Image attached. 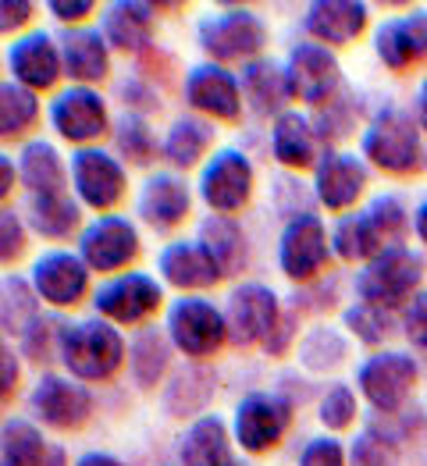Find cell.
<instances>
[{
	"mask_svg": "<svg viewBox=\"0 0 427 466\" xmlns=\"http://www.w3.org/2000/svg\"><path fill=\"white\" fill-rule=\"evenodd\" d=\"M360 157L381 175L410 178L427 167V139L410 111L381 107L360 136Z\"/></svg>",
	"mask_w": 427,
	"mask_h": 466,
	"instance_id": "obj_1",
	"label": "cell"
},
{
	"mask_svg": "<svg viewBox=\"0 0 427 466\" xmlns=\"http://www.w3.org/2000/svg\"><path fill=\"white\" fill-rule=\"evenodd\" d=\"M128 360V342L117 331V324L104 317H86L76 324H65L57 363L82 385L111 381Z\"/></svg>",
	"mask_w": 427,
	"mask_h": 466,
	"instance_id": "obj_2",
	"label": "cell"
},
{
	"mask_svg": "<svg viewBox=\"0 0 427 466\" xmlns=\"http://www.w3.org/2000/svg\"><path fill=\"white\" fill-rule=\"evenodd\" d=\"M356 299L381 310H406L424 289V257L410 246H389L356 271Z\"/></svg>",
	"mask_w": 427,
	"mask_h": 466,
	"instance_id": "obj_3",
	"label": "cell"
},
{
	"mask_svg": "<svg viewBox=\"0 0 427 466\" xmlns=\"http://www.w3.org/2000/svg\"><path fill=\"white\" fill-rule=\"evenodd\" d=\"M196 43L207 54V61L214 65H249L257 57H264L268 46V25L257 11L249 7H221L210 11L207 18H199L196 25Z\"/></svg>",
	"mask_w": 427,
	"mask_h": 466,
	"instance_id": "obj_4",
	"label": "cell"
},
{
	"mask_svg": "<svg viewBox=\"0 0 427 466\" xmlns=\"http://www.w3.org/2000/svg\"><path fill=\"white\" fill-rule=\"evenodd\" d=\"M164 331H168L175 352H182L193 363H203L229 346L225 310L214 307V299H207V296H178L168 307Z\"/></svg>",
	"mask_w": 427,
	"mask_h": 466,
	"instance_id": "obj_5",
	"label": "cell"
},
{
	"mask_svg": "<svg viewBox=\"0 0 427 466\" xmlns=\"http://www.w3.org/2000/svg\"><path fill=\"white\" fill-rule=\"evenodd\" d=\"M417 381H421V367L402 350H378L356 367V389L381 417L402 413L406 402L413 399Z\"/></svg>",
	"mask_w": 427,
	"mask_h": 466,
	"instance_id": "obj_6",
	"label": "cell"
},
{
	"mask_svg": "<svg viewBox=\"0 0 427 466\" xmlns=\"http://www.w3.org/2000/svg\"><path fill=\"white\" fill-rule=\"evenodd\" d=\"M331 257H335L331 253V232L313 210L292 214L285 221V228L278 235V268L289 281L317 285L328 271Z\"/></svg>",
	"mask_w": 427,
	"mask_h": 466,
	"instance_id": "obj_7",
	"label": "cell"
},
{
	"mask_svg": "<svg viewBox=\"0 0 427 466\" xmlns=\"http://www.w3.org/2000/svg\"><path fill=\"white\" fill-rule=\"evenodd\" d=\"M296 402L285 399L281 391H249L239 399L232 417L235 445L249 456H264L281 445V438L292 428Z\"/></svg>",
	"mask_w": 427,
	"mask_h": 466,
	"instance_id": "obj_8",
	"label": "cell"
},
{
	"mask_svg": "<svg viewBox=\"0 0 427 466\" xmlns=\"http://www.w3.org/2000/svg\"><path fill=\"white\" fill-rule=\"evenodd\" d=\"M46 117H50V128L65 143H72L76 150H82V147H100V139L107 132H115L111 128L107 100L93 86H68V89L54 93V100L46 107Z\"/></svg>",
	"mask_w": 427,
	"mask_h": 466,
	"instance_id": "obj_9",
	"label": "cell"
},
{
	"mask_svg": "<svg viewBox=\"0 0 427 466\" xmlns=\"http://www.w3.org/2000/svg\"><path fill=\"white\" fill-rule=\"evenodd\" d=\"M72 189L82 207L97 214H115V207L128 193V171L125 160L104 147H82L68 160Z\"/></svg>",
	"mask_w": 427,
	"mask_h": 466,
	"instance_id": "obj_10",
	"label": "cell"
},
{
	"mask_svg": "<svg viewBox=\"0 0 427 466\" xmlns=\"http://www.w3.org/2000/svg\"><path fill=\"white\" fill-rule=\"evenodd\" d=\"M143 253L139 228L125 214H100L78 232V257L93 274L128 271Z\"/></svg>",
	"mask_w": 427,
	"mask_h": 466,
	"instance_id": "obj_11",
	"label": "cell"
},
{
	"mask_svg": "<svg viewBox=\"0 0 427 466\" xmlns=\"http://www.w3.org/2000/svg\"><path fill=\"white\" fill-rule=\"evenodd\" d=\"M257 189V171H253V160L242 154V150H214L210 160L199 167V182H196V193L199 199L210 207V214H239Z\"/></svg>",
	"mask_w": 427,
	"mask_h": 466,
	"instance_id": "obj_12",
	"label": "cell"
},
{
	"mask_svg": "<svg viewBox=\"0 0 427 466\" xmlns=\"http://www.w3.org/2000/svg\"><path fill=\"white\" fill-rule=\"evenodd\" d=\"M278 292L264 281H239L225 299V320H229V346L253 350L264 346L274 324L281 320Z\"/></svg>",
	"mask_w": 427,
	"mask_h": 466,
	"instance_id": "obj_13",
	"label": "cell"
},
{
	"mask_svg": "<svg viewBox=\"0 0 427 466\" xmlns=\"http://www.w3.org/2000/svg\"><path fill=\"white\" fill-rule=\"evenodd\" d=\"M164 307V289L154 274L147 271H125L104 281L93 292V310L97 317L111 320L117 328H132V324H147L157 310Z\"/></svg>",
	"mask_w": 427,
	"mask_h": 466,
	"instance_id": "obj_14",
	"label": "cell"
},
{
	"mask_svg": "<svg viewBox=\"0 0 427 466\" xmlns=\"http://www.w3.org/2000/svg\"><path fill=\"white\" fill-rule=\"evenodd\" d=\"M285 72H289V86H292V100L307 104L313 111L328 107L342 93V65L335 57V50H328L313 39H303L289 50Z\"/></svg>",
	"mask_w": 427,
	"mask_h": 466,
	"instance_id": "obj_15",
	"label": "cell"
},
{
	"mask_svg": "<svg viewBox=\"0 0 427 466\" xmlns=\"http://www.w3.org/2000/svg\"><path fill=\"white\" fill-rule=\"evenodd\" d=\"M182 96L193 107V115L207 117V121H225V125H235L242 117V107H246L239 76L225 65H214V61H199L186 72Z\"/></svg>",
	"mask_w": 427,
	"mask_h": 466,
	"instance_id": "obj_16",
	"label": "cell"
},
{
	"mask_svg": "<svg viewBox=\"0 0 427 466\" xmlns=\"http://www.w3.org/2000/svg\"><path fill=\"white\" fill-rule=\"evenodd\" d=\"M29 410L43 428L78 431L93 417V391L68 374H39L29 391Z\"/></svg>",
	"mask_w": 427,
	"mask_h": 466,
	"instance_id": "obj_17",
	"label": "cell"
},
{
	"mask_svg": "<svg viewBox=\"0 0 427 466\" xmlns=\"http://www.w3.org/2000/svg\"><path fill=\"white\" fill-rule=\"evenodd\" d=\"M7 78L33 93H50L65 78L61 43L43 29L15 36L7 43Z\"/></svg>",
	"mask_w": 427,
	"mask_h": 466,
	"instance_id": "obj_18",
	"label": "cell"
},
{
	"mask_svg": "<svg viewBox=\"0 0 427 466\" xmlns=\"http://www.w3.org/2000/svg\"><path fill=\"white\" fill-rule=\"evenodd\" d=\"M89 268L78 253H68V249H50L33 260V271H29V281L36 289V296L54 307V310H72L78 307L86 296H89Z\"/></svg>",
	"mask_w": 427,
	"mask_h": 466,
	"instance_id": "obj_19",
	"label": "cell"
},
{
	"mask_svg": "<svg viewBox=\"0 0 427 466\" xmlns=\"http://www.w3.org/2000/svg\"><path fill=\"white\" fill-rule=\"evenodd\" d=\"M371 186V171L367 160L346 150H324V157L313 167V199L324 210L335 214H350V207H356V199L367 193Z\"/></svg>",
	"mask_w": 427,
	"mask_h": 466,
	"instance_id": "obj_20",
	"label": "cell"
},
{
	"mask_svg": "<svg viewBox=\"0 0 427 466\" xmlns=\"http://www.w3.org/2000/svg\"><path fill=\"white\" fill-rule=\"evenodd\" d=\"M374 54L391 72H410L427 57V7L385 18L374 29Z\"/></svg>",
	"mask_w": 427,
	"mask_h": 466,
	"instance_id": "obj_21",
	"label": "cell"
},
{
	"mask_svg": "<svg viewBox=\"0 0 427 466\" xmlns=\"http://www.w3.org/2000/svg\"><path fill=\"white\" fill-rule=\"evenodd\" d=\"M367 25H371V7L360 0H313L303 11L307 36L328 50L356 43L367 33Z\"/></svg>",
	"mask_w": 427,
	"mask_h": 466,
	"instance_id": "obj_22",
	"label": "cell"
},
{
	"mask_svg": "<svg viewBox=\"0 0 427 466\" xmlns=\"http://www.w3.org/2000/svg\"><path fill=\"white\" fill-rule=\"evenodd\" d=\"M157 271L160 278L178 289L182 296H199L203 289H214L225 274L214 264V257L196 242V238H175L157 253Z\"/></svg>",
	"mask_w": 427,
	"mask_h": 466,
	"instance_id": "obj_23",
	"label": "cell"
},
{
	"mask_svg": "<svg viewBox=\"0 0 427 466\" xmlns=\"http://www.w3.org/2000/svg\"><path fill=\"white\" fill-rule=\"evenodd\" d=\"M189 210H193V189L175 171H157V175L147 178V186L139 189L136 214L154 232H175L189 218Z\"/></svg>",
	"mask_w": 427,
	"mask_h": 466,
	"instance_id": "obj_24",
	"label": "cell"
},
{
	"mask_svg": "<svg viewBox=\"0 0 427 466\" xmlns=\"http://www.w3.org/2000/svg\"><path fill=\"white\" fill-rule=\"evenodd\" d=\"M100 33L111 50L121 54H143L154 46L157 7L143 0H115L100 11Z\"/></svg>",
	"mask_w": 427,
	"mask_h": 466,
	"instance_id": "obj_25",
	"label": "cell"
},
{
	"mask_svg": "<svg viewBox=\"0 0 427 466\" xmlns=\"http://www.w3.org/2000/svg\"><path fill=\"white\" fill-rule=\"evenodd\" d=\"M324 143L313 128V117L303 111H285L271 121V157L285 171H307L317 167V160L324 157Z\"/></svg>",
	"mask_w": 427,
	"mask_h": 466,
	"instance_id": "obj_26",
	"label": "cell"
},
{
	"mask_svg": "<svg viewBox=\"0 0 427 466\" xmlns=\"http://www.w3.org/2000/svg\"><path fill=\"white\" fill-rule=\"evenodd\" d=\"M242 82V96H246V107L260 117H278L285 111H292V86H289V72L281 61L274 57H257L249 65H242L239 72Z\"/></svg>",
	"mask_w": 427,
	"mask_h": 466,
	"instance_id": "obj_27",
	"label": "cell"
},
{
	"mask_svg": "<svg viewBox=\"0 0 427 466\" xmlns=\"http://www.w3.org/2000/svg\"><path fill=\"white\" fill-rule=\"evenodd\" d=\"M61 43V57H65V78L72 86H100L111 76V46L100 29H68Z\"/></svg>",
	"mask_w": 427,
	"mask_h": 466,
	"instance_id": "obj_28",
	"label": "cell"
},
{
	"mask_svg": "<svg viewBox=\"0 0 427 466\" xmlns=\"http://www.w3.org/2000/svg\"><path fill=\"white\" fill-rule=\"evenodd\" d=\"M232 431L218 413H203L178 438V463L182 466H239L232 449Z\"/></svg>",
	"mask_w": 427,
	"mask_h": 466,
	"instance_id": "obj_29",
	"label": "cell"
},
{
	"mask_svg": "<svg viewBox=\"0 0 427 466\" xmlns=\"http://www.w3.org/2000/svg\"><path fill=\"white\" fill-rule=\"evenodd\" d=\"M15 164H18V182H22V189L29 196L68 193L72 171H68L65 157L57 154L54 143H46V139H25L18 157H15Z\"/></svg>",
	"mask_w": 427,
	"mask_h": 466,
	"instance_id": "obj_30",
	"label": "cell"
},
{
	"mask_svg": "<svg viewBox=\"0 0 427 466\" xmlns=\"http://www.w3.org/2000/svg\"><path fill=\"white\" fill-rule=\"evenodd\" d=\"M218 139V128L214 121L199 115H182L171 121L164 143H160V157L175 167V171H189L196 164H207L210 160V147Z\"/></svg>",
	"mask_w": 427,
	"mask_h": 466,
	"instance_id": "obj_31",
	"label": "cell"
},
{
	"mask_svg": "<svg viewBox=\"0 0 427 466\" xmlns=\"http://www.w3.org/2000/svg\"><path fill=\"white\" fill-rule=\"evenodd\" d=\"M196 242L214 257V264L221 268L225 278L246 271V260H249V246H246V232L242 225L229 218V214H210L199 221L196 228Z\"/></svg>",
	"mask_w": 427,
	"mask_h": 466,
	"instance_id": "obj_32",
	"label": "cell"
},
{
	"mask_svg": "<svg viewBox=\"0 0 427 466\" xmlns=\"http://www.w3.org/2000/svg\"><path fill=\"white\" fill-rule=\"evenodd\" d=\"M381 249H389V242H385L381 228L374 225V218L367 214V207L342 214V218L331 225V253H335L342 264H360V268H363V264L374 260Z\"/></svg>",
	"mask_w": 427,
	"mask_h": 466,
	"instance_id": "obj_33",
	"label": "cell"
},
{
	"mask_svg": "<svg viewBox=\"0 0 427 466\" xmlns=\"http://www.w3.org/2000/svg\"><path fill=\"white\" fill-rule=\"evenodd\" d=\"M171 339L164 328H154V324H143L132 342H128V374L139 389H157L164 381V374L171 370Z\"/></svg>",
	"mask_w": 427,
	"mask_h": 466,
	"instance_id": "obj_34",
	"label": "cell"
},
{
	"mask_svg": "<svg viewBox=\"0 0 427 466\" xmlns=\"http://www.w3.org/2000/svg\"><path fill=\"white\" fill-rule=\"evenodd\" d=\"M214 385H218V374L210 370V367H203V363H189V367H182L171 381H168V389L160 395V402H164V410H168V417H175V420H186V417H203V410H207V402L214 399Z\"/></svg>",
	"mask_w": 427,
	"mask_h": 466,
	"instance_id": "obj_35",
	"label": "cell"
},
{
	"mask_svg": "<svg viewBox=\"0 0 427 466\" xmlns=\"http://www.w3.org/2000/svg\"><path fill=\"white\" fill-rule=\"evenodd\" d=\"M25 225L43 238L65 242L76 232H82V203L68 193H43L29 196V218Z\"/></svg>",
	"mask_w": 427,
	"mask_h": 466,
	"instance_id": "obj_36",
	"label": "cell"
},
{
	"mask_svg": "<svg viewBox=\"0 0 427 466\" xmlns=\"http://www.w3.org/2000/svg\"><path fill=\"white\" fill-rule=\"evenodd\" d=\"M54 441L43 438L39 424L25 417H7L0 431V466H43Z\"/></svg>",
	"mask_w": 427,
	"mask_h": 466,
	"instance_id": "obj_37",
	"label": "cell"
},
{
	"mask_svg": "<svg viewBox=\"0 0 427 466\" xmlns=\"http://www.w3.org/2000/svg\"><path fill=\"white\" fill-rule=\"evenodd\" d=\"M39 93L4 78L0 82V139L4 143H15V139H25L33 128L39 125Z\"/></svg>",
	"mask_w": 427,
	"mask_h": 466,
	"instance_id": "obj_38",
	"label": "cell"
},
{
	"mask_svg": "<svg viewBox=\"0 0 427 466\" xmlns=\"http://www.w3.org/2000/svg\"><path fill=\"white\" fill-rule=\"evenodd\" d=\"M43 299L36 296L33 281L22 278V274H4V307H0V317H4V331L11 339H22V331L36 320L43 307Z\"/></svg>",
	"mask_w": 427,
	"mask_h": 466,
	"instance_id": "obj_39",
	"label": "cell"
},
{
	"mask_svg": "<svg viewBox=\"0 0 427 466\" xmlns=\"http://www.w3.org/2000/svg\"><path fill=\"white\" fill-rule=\"evenodd\" d=\"M342 324H346V331H350L356 342H363V346H371V350L385 346L395 331H402V324L395 320V313L381 310V307H367V303L346 307Z\"/></svg>",
	"mask_w": 427,
	"mask_h": 466,
	"instance_id": "obj_40",
	"label": "cell"
},
{
	"mask_svg": "<svg viewBox=\"0 0 427 466\" xmlns=\"http://www.w3.org/2000/svg\"><path fill=\"white\" fill-rule=\"evenodd\" d=\"M115 154L121 160H128V164H136V167H147V164H154L157 150H160V143H157L154 128H150V121L139 115H125L121 121L115 125Z\"/></svg>",
	"mask_w": 427,
	"mask_h": 466,
	"instance_id": "obj_41",
	"label": "cell"
},
{
	"mask_svg": "<svg viewBox=\"0 0 427 466\" xmlns=\"http://www.w3.org/2000/svg\"><path fill=\"white\" fill-rule=\"evenodd\" d=\"M346 356H350V342L335 328H313L310 335L300 342V363L307 370H313V374H324V370L342 367Z\"/></svg>",
	"mask_w": 427,
	"mask_h": 466,
	"instance_id": "obj_42",
	"label": "cell"
},
{
	"mask_svg": "<svg viewBox=\"0 0 427 466\" xmlns=\"http://www.w3.org/2000/svg\"><path fill=\"white\" fill-rule=\"evenodd\" d=\"M356 117H360V107H356V100H352L350 93L342 89L328 107H320L313 115V128H317L320 143L331 150V143H342L346 136L356 132Z\"/></svg>",
	"mask_w": 427,
	"mask_h": 466,
	"instance_id": "obj_43",
	"label": "cell"
},
{
	"mask_svg": "<svg viewBox=\"0 0 427 466\" xmlns=\"http://www.w3.org/2000/svg\"><path fill=\"white\" fill-rule=\"evenodd\" d=\"M61 335H65V320L50 317V313H39L36 320L22 331L18 350H22V356H29L33 363H50V360H57Z\"/></svg>",
	"mask_w": 427,
	"mask_h": 466,
	"instance_id": "obj_44",
	"label": "cell"
},
{
	"mask_svg": "<svg viewBox=\"0 0 427 466\" xmlns=\"http://www.w3.org/2000/svg\"><path fill=\"white\" fill-rule=\"evenodd\" d=\"M350 466H399V441L385 428H363L350 441Z\"/></svg>",
	"mask_w": 427,
	"mask_h": 466,
	"instance_id": "obj_45",
	"label": "cell"
},
{
	"mask_svg": "<svg viewBox=\"0 0 427 466\" xmlns=\"http://www.w3.org/2000/svg\"><path fill=\"white\" fill-rule=\"evenodd\" d=\"M356 417H360L356 391L350 385H342V381L328 385L324 395H320V402H317V420L331 431V434H339V431H350L356 424Z\"/></svg>",
	"mask_w": 427,
	"mask_h": 466,
	"instance_id": "obj_46",
	"label": "cell"
},
{
	"mask_svg": "<svg viewBox=\"0 0 427 466\" xmlns=\"http://www.w3.org/2000/svg\"><path fill=\"white\" fill-rule=\"evenodd\" d=\"M367 214L374 218V225L381 228V235H385L389 246H406L402 238H406L410 228H413V214H406V207H402L399 196L378 193L371 203H367Z\"/></svg>",
	"mask_w": 427,
	"mask_h": 466,
	"instance_id": "obj_47",
	"label": "cell"
},
{
	"mask_svg": "<svg viewBox=\"0 0 427 466\" xmlns=\"http://www.w3.org/2000/svg\"><path fill=\"white\" fill-rule=\"evenodd\" d=\"M25 246H29L25 218H22L11 203H4V210H0V260H4V264L22 260V257H25Z\"/></svg>",
	"mask_w": 427,
	"mask_h": 466,
	"instance_id": "obj_48",
	"label": "cell"
},
{
	"mask_svg": "<svg viewBox=\"0 0 427 466\" xmlns=\"http://www.w3.org/2000/svg\"><path fill=\"white\" fill-rule=\"evenodd\" d=\"M300 466H350V449L335 434L310 438L300 452Z\"/></svg>",
	"mask_w": 427,
	"mask_h": 466,
	"instance_id": "obj_49",
	"label": "cell"
},
{
	"mask_svg": "<svg viewBox=\"0 0 427 466\" xmlns=\"http://www.w3.org/2000/svg\"><path fill=\"white\" fill-rule=\"evenodd\" d=\"M399 324H402L406 342H410L413 350L427 352V289H421V292L413 296V303L402 310Z\"/></svg>",
	"mask_w": 427,
	"mask_h": 466,
	"instance_id": "obj_50",
	"label": "cell"
},
{
	"mask_svg": "<svg viewBox=\"0 0 427 466\" xmlns=\"http://www.w3.org/2000/svg\"><path fill=\"white\" fill-rule=\"evenodd\" d=\"M296 342H300V313L285 310L281 313V320L274 324V331L268 335V342H264L260 350L268 352V356H285Z\"/></svg>",
	"mask_w": 427,
	"mask_h": 466,
	"instance_id": "obj_51",
	"label": "cell"
},
{
	"mask_svg": "<svg viewBox=\"0 0 427 466\" xmlns=\"http://www.w3.org/2000/svg\"><path fill=\"white\" fill-rule=\"evenodd\" d=\"M121 100H125V115H147V111H160V96L143 82V78H128L121 82Z\"/></svg>",
	"mask_w": 427,
	"mask_h": 466,
	"instance_id": "obj_52",
	"label": "cell"
},
{
	"mask_svg": "<svg viewBox=\"0 0 427 466\" xmlns=\"http://www.w3.org/2000/svg\"><path fill=\"white\" fill-rule=\"evenodd\" d=\"M36 15V4L33 0H4L0 4V33L11 36V33H22Z\"/></svg>",
	"mask_w": 427,
	"mask_h": 466,
	"instance_id": "obj_53",
	"label": "cell"
},
{
	"mask_svg": "<svg viewBox=\"0 0 427 466\" xmlns=\"http://www.w3.org/2000/svg\"><path fill=\"white\" fill-rule=\"evenodd\" d=\"M46 11H50L61 25H68V29H82V22L97 11V4H93V0H50V4H46Z\"/></svg>",
	"mask_w": 427,
	"mask_h": 466,
	"instance_id": "obj_54",
	"label": "cell"
},
{
	"mask_svg": "<svg viewBox=\"0 0 427 466\" xmlns=\"http://www.w3.org/2000/svg\"><path fill=\"white\" fill-rule=\"evenodd\" d=\"M0 360H4V402H11V395L18 391V381H22V367H18V352L11 342H4V352H0Z\"/></svg>",
	"mask_w": 427,
	"mask_h": 466,
	"instance_id": "obj_55",
	"label": "cell"
},
{
	"mask_svg": "<svg viewBox=\"0 0 427 466\" xmlns=\"http://www.w3.org/2000/svg\"><path fill=\"white\" fill-rule=\"evenodd\" d=\"M0 171H4V189H0V196H4V203H7L11 193H15V178H18V164H15V157L11 154L0 157Z\"/></svg>",
	"mask_w": 427,
	"mask_h": 466,
	"instance_id": "obj_56",
	"label": "cell"
},
{
	"mask_svg": "<svg viewBox=\"0 0 427 466\" xmlns=\"http://www.w3.org/2000/svg\"><path fill=\"white\" fill-rule=\"evenodd\" d=\"M72 466H128V463H121L111 452H82Z\"/></svg>",
	"mask_w": 427,
	"mask_h": 466,
	"instance_id": "obj_57",
	"label": "cell"
},
{
	"mask_svg": "<svg viewBox=\"0 0 427 466\" xmlns=\"http://www.w3.org/2000/svg\"><path fill=\"white\" fill-rule=\"evenodd\" d=\"M413 117H417V125H421V132H424V139H427V78L417 86V96H413Z\"/></svg>",
	"mask_w": 427,
	"mask_h": 466,
	"instance_id": "obj_58",
	"label": "cell"
},
{
	"mask_svg": "<svg viewBox=\"0 0 427 466\" xmlns=\"http://www.w3.org/2000/svg\"><path fill=\"white\" fill-rule=\"evenodd\" d=\"M413 235L421 238V246H427V199L413 210Z\"/></svg>",
	"mask_w": 427,
	"mask_h": 466,
	"instance_id": "obj_59",
	"label": "cell"
},
{
	"mask_svg": "<svg viewBox=\"0 0 427 466\" xmlns=\"http://www.w3.org/2000/svg\"><path fill=\"white\" fill-rule=\"evenodd\" d=\"M43 466H68V452H65L61 445H54V449H50V456H46V463H43Z\"/></svg>",
	"mask_w": 427,
	"mask_h": 466,
	"instance_id": "obj_60",
	"label": "cell"
},
{
	"mask_svg": "<svg viewBox=\"0 0 427 466\" xmlns=\"http://www.w3.org/2000/svg\"><path fill=\"white\" fill-rule=\"evenodd\" d=\"M239 466H246V463H239Z\"/></svg>",
	"mask_w": 427,
	"mask_h": 466,
	"instance_id": "obj_61",
	"label": "cell"
}]
</instances>
